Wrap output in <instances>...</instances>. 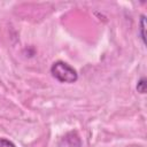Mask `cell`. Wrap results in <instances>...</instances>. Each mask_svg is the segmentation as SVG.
Listing matches in <instances>:
<instances>
[{
    "label": "cell",
    "instance_id": "cell-1",
    "mask_svg": "<svg viewBox=\"0 0 147 147\" xmlns=\"http://www.w3.org/2000/svg\"><path fill=\"white\" fill-rule=\"evenodd\" d=\"M51 74L52 76L59 80L60 83H75L78 79L77 71L68 63L63 61H56L51 67Z\"/></svg>",
    "mask_w": 147,
    "mask_h": 147
},
{
    "label": "cell",
    "instance_id": "cell-2",
    "mask_svg": "<svg viewBox=\"0 0 147 147\" xmlns=\"http://www.w3.org/2000/svg\"><path fill=\"white\" fill-rule=\"evenodd\" d=\"M145 29H146V17H145V15H142L141 16V20H140V34H141V39H142V42L144 44H146Z\"/></svg>",
    "mask_w": 147,
    "mask_h": 147
},
{
    "label": "cell",
    "instance_id": "cell-3",
    "mask_svg": "<svg viewBox=\"0 0 147 147\" xmlns=\"http://www.w3.org/2000/svg\"><path fill=\"white\" fill-rule=\"evenodd\" d=\"M146 87H147L146 78H145V77H142V78H140V80H139V82H138V84H137V91L144 94V93H146Z\"/></svg>",
    "mask_w": 147,
    "mask_h": 147
},
{
    "label": "cell",
    "instance_id": "cell-4",
    "mask_svg": "<svg viewBox=\"0 0 147 147\" xmlns=\"http://www.w3.org/2000/svg\"><path fill=\"white\" fill-rule=\"evenodd\" d=\"M0 147H15V145H14L11 141L1 138V139H0Z\"/></svg>",
    "mask_w": 147,
    "mask_h": 147
}]
</instances>
